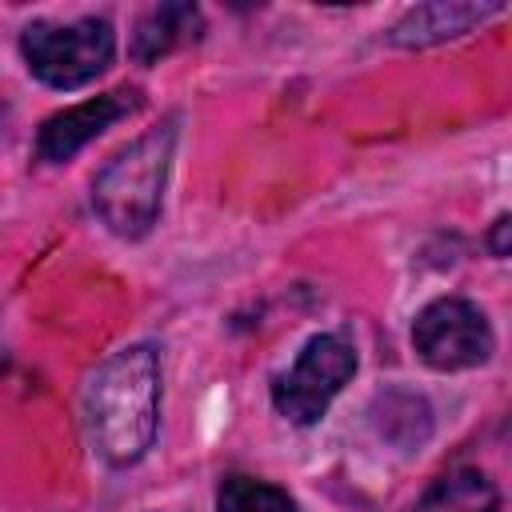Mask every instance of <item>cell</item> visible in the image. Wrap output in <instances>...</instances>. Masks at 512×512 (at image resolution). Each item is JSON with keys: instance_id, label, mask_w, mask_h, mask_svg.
<instances>
[{"instance_id": "1", "label": "cell", "mask_w": 512, "mask_h": 512, "mask_svg": "<svg viewBox=\"0 0 512 512\" xmlns=\"http://www.w3.org/2000/svg\"><path fill=\"white\" fill-rule=\"evenodd\" d=\"M96 452L112 464H136L160 420V360L148 344H132L100 364L84 396Z\"/></svg>"}, {"instance_id": "7", "label": "cell", "mask_w": 512, "mask_h": 512, "mask_svg": "<svg viewBox=\"0 0 512 512\" xmlns=\"http://www.w3.org/2000/svg\"><path fill=\"white\" fill-rule=\"evenodd\" d=\"M496 12H500V4H424V8H412L392 28V40L404 48L440 44V40L464 36L472 24H480L484 16H496Z\"/></svg>"}, {"instance_id": "6", "label": "cell", "mask_w": 512, "mask_h": 512, "mask_svg": "<svg viewBox=\"0 0 512 512\" xmlns=\"http://www.w3.org/2000/svg\"><path fill=\"white\" fill-rule=\"evenodd\" d=\"M140 108V92L132 88H116V92H104V96H92L84 104H72L56 116L44 120L40 128V140H36V152L40 160L48 164H60L68 156H76L88 140H96L104 128H112L116 120H124L128 112Z\"/></svg>"}, {"instance_id": "11", "label": "cell", "mask_w": 512, "mask_h": 512, "mask_svg": "<svg viewBox=\"0 0 512 512\" xmlns=\"http://www.w3.org/2000/svg\"><path fill=\"white\" fill-rule=\"evenodd\" d=\"M508 228H512L508 216H500V220L492 224V252H496V256H508Z\"/></svg>"}, {"instance_id": "2", "label": "cell", "mask_w": 512, "mask_h": 512, "mask_svg": "<svg viewBox=\"0 0 512 512\" xmlns=\"http://www.w3.org/2000/svg\"><path fill=\"white\" fill-rule=\"evenodd\" d=\"M172 144H176V132H172V124H164V128L144 132L128 148H120L100 168V176L92 184V200L116 236L136 240L156 224L168 164H172Z\"/></svg>"}, {"instance_id": "3", "label": "cell", "mask_w": 512, "mask_h": 512, "mask_svg": "<svg viewBox=\"0 0 512 512\" xmlns=\"http://www.w3.org/2000/svg\"><path fill=\"white\" fill-rule=\"evenodd\" d=\"M20 52L44 84L80 88L108 68V60L116 52V36H112V24L96 20V16H84L72 24L36 20L20 36Z\"/></svg>"}, {"instance_id": "8", "label": "cell", "mask_w": 512, "mask_h": 512, "mask_svg": "<svg viewBox=\"0 0 512 512\" xmlns=\"http://www.w3.org/2000/svg\"><path fill=\"white\" fill-rule=\"evenodd\" d=\"M416 512H500V492L480 468H456L416 500Z\"/></svg>"}, {"instance_id": "4", "label": "cell", "mask_w": 512, "mask_h": 512, "mask_svg": "<svg viewBox=\"0 0 512 512\" xmlns=\"http://www.w3.org/2000/svg\"><path fill=\"white\" fill-rule=\"evenodd\" d=\"M352 372H356V348L344 336H332V332L312 336L296 356V364L284 376H276L272 404L280 416L308 428L328 412L332 396L352 380Z\"/></svg>"}, {"instance_id": "9", "label": "cell", "mask_w": 512, "mask_h": 512, "mask_svg": "<svg viewBox=\"0 0 512 512\" xmlns=\"http://www.w3.org/2000/svg\"><path fill=\"white\" fill-rule=\"evenodd\" d=\"M200 32V12L192 4H164V8H152L140 24H136V36H132V56L140 64H152L160 60L164 52H172L180 40H196Z\"/></svg>"}, {"instance_id": "5", "label": "cell", "mask_w": 512, "mask_h": 512, "mask_svg": "<svg viewBox=\"0 0 512 512\" xmlns=\"http://www.w3.org/2000/svg\"><path fill=\"white\" fill-rule=\"evenodd\" d=\"M412 344L424 364L440 372H456V368H476L492 356V328L472 300L440 296L416 316Z\"/></svg>"}, {"instance_id": "10", "label": "cell", "mask_w": 512, "mask_h": 512, "mask_svg": "<svg viewBox=\"0 0 512 512\" xmlns=\"http://www.w3.org/2000/svg\"><path fill=\"white\" fill-rule=\"evenodd\" d=\"M220 512H296L292 496L256 476H228L216 496Z\"/></svg>"}]
</instances>
